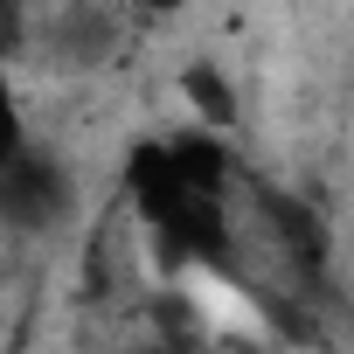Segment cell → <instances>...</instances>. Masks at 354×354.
<instances>
[{"mask_svg": "<svg viewBox=\"0 0 354 354\" xmlns=\"http://www.w3.org/2000/svg\"><path fill=\"white\" fill-rule=\"evenodd\" d=\"M70 202H77V188H70V167H63L56 153H42V146H15V153H8L0 209H8V223H15L21 236L56 230V223L70 216Z\"/></svg>", "mask_w": 354, "mask_h": 354, "instance_id": "obj_1", "label": "cell"}, {"mask_svg": "<svg viewBox=\"0 0 354 354\" xmlns=\"http://www.w3.org/2000/svg\"><path fill=\"white\" fill-rule=\"evenodd\" d=\"M181 97H188V111H195L209 132H230V125H236V84H230L216 63H195V70L181 77Z\"/></svg>", "mask_w": 354, "mask_h": 354, "instance_id": "obj_2", "label": "cell"}, {"mask_svg": "<svg viewBox=\"0 0 354 354\" xmlns=\"http://www.w3.org/2000/svg\"><path fill=\"white\" fill-rule=\"evenodd\" d=\"M125 8H139V15H181L188 0H125Z\"/></svg>", "mask_w": 354, "mask_h": 354, "instance_id": "obj_3", "label": "cell"}]
</instances>
